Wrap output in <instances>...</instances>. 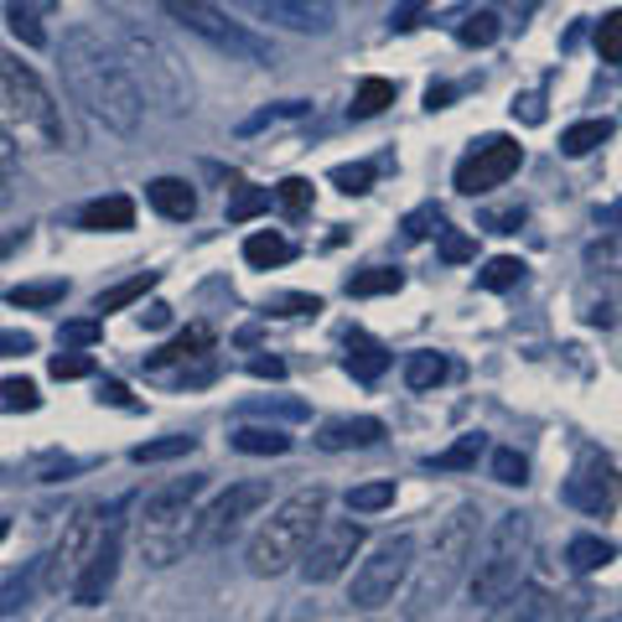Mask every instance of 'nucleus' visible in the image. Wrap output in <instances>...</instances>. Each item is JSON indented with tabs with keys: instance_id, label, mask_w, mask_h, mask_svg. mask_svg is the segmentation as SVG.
I'll return each instance as SVG.
<instances>
[{
	"instance_id": "obj_46",
	"label": "nucleus",
	"mask_w": 622,
	"mask_h": 622,
	"mask_svg": "<svg viewBox=\"0 0 622 622\" xmlns=\"http://www.w3.org/2000/svg\"><path fill=\"white\" fill-rule=\"evenodd\" d=\"M405 234H411V239H431V234H446V213H441L436 203H425V208H415L411 218H405Z\"/></svg>"
},
{
	"instance_id": "obj_62",
	"label": "nucleus",
	"mask_w": 622,
	"mask_h": 622,
	"mask_svg": "<svg viewBox=\"0 0 622 622\" xmlns=\"http://www.w3.org/2000/svg\"><path fill=\"white\" fill-rule=\"evenodd\" d=\"M602 622H618V618H602Z\"/></svg>"
},
{
	"instance_id": "obj_49",
	"label": "nucleus",
	"mask_w": 622,
	"mask_h": 622,
	"mask_svg": "<svg viewBox=\"0 0 622 622\" xmlns=\"http://www.w3.org/2000/svg\"><path fill=\"white\" fill-rule=\"evenodd\" d=\"M477 255V244L467 239V234H441V259H446V265H467V259Z\"/></svg>"
},
{
	"instance_id": "obj_60",
	"label": "nucleus",
	"mask_w": 622,
	"mask_h": 622,
	"mask_svg": "<svg viewBox=\"0 0 622 622\" xmlns=\"http://www.w3.org/2000/svg\"><path fill=\"white\" fill-rule=\"evenodd\" d=\"M105 399H109V405H130V395H125V384H105Z\"/></svg>"
},
{
	"instance_id": "obj_56",
	"label": "nucleus",
	"mask_w": 622,
	"mask_h": 622,
	"mask_svg": "<svg viewBox=\"0 0 622 622\" xmlns=\"http://www.w3.org/2000/svg\"><path fill=\"white\" fill-rule=\"evenodd\" d=\"M0 353H31L27 333H0Z\"/></svg>"
},
{
	"instance_id": "obj_5",
	"label": "nucleus",
	"mask_w": 622,
	"mask_h": 622,
	"mask_svg": "<svg viewBox=\"0 0 622 622\" xmlns=\"http://www.w3.org/2000/svg\"><path fill=\"white\" fill-rule=\"evenodd\" d=\"M208 493V477H171L156 493H146L136 514L140 555L146 565H171L182 555V545H192V524H198V498Z\"/></svg>"
},
{
	"instance_id": "obj_51",
	"label": "nucleus",
	"mask_w": 622,
	"mask_h": 622,
	"mask_svg": "<svg viewBox=\"0 0 622 622\" xmlns=\"http://www.w3.org/2000/svg\"><path fill=\"white\" fill-rule=\"evenodd\" d=\"M275 306H280L275 317H317V312H322V302H317V296H280Z\"/></svg>"
},
{
	"instance_id": "obj_14",
	"label": "nucleus",
	"mask_w": 622,
	"mask_h": 622,
	"mask_svg": "<svg viewBox=\"0 0 622 622\" xmlns=\"http://www.w3.org/2000/svg\"><path fill=\"white\" fill-rule=\"evenodd\" d=\"M618 493H622V477H618V467H612V456L581 452L576 472H571V483H565V498L576 503L581 514L602 519L618 509Z\"/></svg>"
},
{
	"instance_id": "obj_50",
	"label": "nucleus",
	"mask_w": 622,
	"mask_h": 622,
	"mask_svg": "<svg viewBox=\"0 0 622 622\" xmlns=\"http://www.w3.org/2000/svg\"><path fill=\"white\" fill-rule=\"evenodd\" d=\"M99 343V322H62V348H93Z\"/></svg>"
},
{
	"instance_id": "obj_27",
	"label": "nucleus",
	"mask_w": 622,
	"mask_h": 622,
	"mask_svg": "<svg viewBox=\"0 0 622 622\" xmlns=\"http://www.w3.org/2000/svg\"><path fill=\"white\" fill-rule=\"evenodd\" d=\"M483 452H487V441L472 431V436H456L446 452H436L425 467H431V472H467V467H477V456H483Z\"/></svg>"
},
{
	"instance_id": "obj_41",
	"label": "nucleus",
	"mask_w": 622,
	"mask_h": 622,
	"mask_svg": "<svg viewBox=\"0 0 622 622\" xmlns=\"http://www.w3.org/2000/svg\"><path fill=\"white\" fill-rule=\"evenodd\" d=\"M374 177H379V171L368 167V161H353V167H333V187H337V192H348V198L368 192V187H374Z\"/></svg>"
},
{
	"instance_id": "obj_12",
	"label": "nucleus",
	"mask_w": 622,
	"mask_h": 622,
	"mask_svg": "<svg viewBox=\"0 0 622 622\" xmlns=\"http://www.w3.org/2000/svg\"><path fill=\"white\" fill-rule=\"evenodd\" d=\"M99 540H105V519L93 514V509H78L68 519V530H62V545L47 555V592H73V581L93 561Z\"/></svg>"
},
{
	"instance_id": "obj_13",
	"label": "nucleus",
	"mask_w": 622,
	"mask_h": 622,
	"mask_svg": "<svg viewBox=\"0 0 622 622\" xmlns=\"http://www.w3.org/2000/svg\"><path fill=\"white\" fill-rule=\"evenodd\" d=\"M358 550H364V530L348 524V519H327V524L312 534V545H306V555H302V576L317 581V586L322 581H337L353 561H358Z\"/></svg>"
},
{
	"instance_id": "obj_55",
	"label": "nucleus",
	"mask_w": 622,
	"mask_h": 622,
	"mask_svg": "<svg viewBox=\"0 0 622 622\" xmlns=\"http://www.w3.org/2000/svg\"><path fill=\"white\" fill-rule=\"evenodd\" d=\"M255 379H286V364H280V358H255Z\"/></svg>"
},
{
	"instance_id": "obj_33",
	"label": "nucleus",
	"mask_w": 622,
	"mask_h": 622,
	"mask_svg": "<svg viewBox=\"0 0 622 622\" xmlns=\"http://www.w3.org/2000/svg\"><path fill=\"white\" fill-rule=\"evenodd\" d=\"M306 115H312V105H306V99H286V105H270V109H259V115H249V120L239 125V136H259V130H270V125L306 120Z\"/></svg>"
},
{
	"instance_id": "obj_57",
	"label": "nucleus",
	"mask_w": 622,
	"mask_h": 622,
	"mask_svg": "<svg viewBox=\"0 0 622 622\" xmlns=\"http://www.w3.org/2000/svg\"><path fill=\"white\" fill-rule=\"evenodd\" d=\"M514 115H524L530 125H540V120H545V109H540V99H534V93H530V99H519V105H514Z\"/></svg>"
},
{
	"instance_id": "obj_2",
	"label": "nucleus",
	"mask_w": 622,
	"mask_h": 622,
	"mask_svg": "<svg viewBox=\"0 0 622 622\" xmlns=\"http://www.w3.org/2000/svg\"><path fill=\"white\" fill-rule=\"evenodd\" d=\"M477 561V509L462 503L436 524V540L425 550V561L415 565L411 596H405V618L421 622L456 592V581L467 576V565Z\"/></svg>"
},
{
	"instance_id": "obj_1",
	"label": "nucleus",
	"mask_w": 622,
	"mask_h": 622,
	"mask_svg": "<svg viewBox=\"0 0 622 622\" xmlns=\"http://www.w3.org/2000/svg\"><path fill=\"white\" fill-rule=\"evenodd\" d=\"M58 68H62V83L73 93L78 105L89 109L93 120L115 130V136H136L140 120H146V93H140L130 62L115 42H105L93 27H68L58 42Z\"/></svg>"
},
{
	"instance_id": "obj_47",
	"label": "nucleus",
	"mask_w": 622,
	"mask_h": 622,
	"mask_svg": "<svg viewBox=\"0 0 622 622\" xmlns=\"http://www.w3.org/2000/svg\"><path fill=\"white\" fill-rule=\"evenodd\" d=\"M93 374V358L78 348H62L58 358H52V379H89Z\"/></svg>"
},
{
	"instance_id": "obj_58",
	"label": "nucleus",
	"mask_w": 622,
	"mask_h": 622,
	"mask_svg": "<svg viewBox=\"0 0 622 622\" xmlns=\"http://www.w3.org/2000/svg\"><path fill=\"white\" fill-rule=\"evenodd\" d=\"M446 99H452V89H446V83H431V89H425V109H446Z\"/></svg>"
},
{
	"instance_id": "obj_26",
	"label": "nucleus",
	"mask_w": 622,
	"mask_h": 622,
	"mask_svg": "<svg viewBox=\"0 0 622 622\" xmlns=\"http://www.w3.org/2000/svg\"><path fill=\"white\" fill-rule=\"evenodd\" d=\"M290 255H296V249H290V239L270 234V228H259V234H249V239H244V259H249L255 270H275V265H286Z\"/></svg>"
},
{
	"instance_id": "obj_3",
	"label": "nucleus",
	"mask_w": 622,
	"mask_h": 622,
	"mask_svg": "<svg viewBox=\"0 0 622 622\" xmlns=\"http://www.w3.org/2000/svg\"><path fill=\"white\" fill-rule=\"evenodd\" d=\"M327 524V487H296L286 503H275V514L259 524L249 540V571L255 576H280L306 555L312 534Z\"/></svg>"
},
{
	"instance_id": "obj_38",
	"label": "nucleus",
	"mask_w": 622,
	"mask_h": 622,
	"mask_svg": "<svg viewBox=\"0 0 622 622\" xmlns=\"http://www.w3.org/2000/svg\"><path fill=\"white\" fill-rule=\"evenodd\" d=\"M405 286V275L399 270H358L348 275V296H389V290Z\"/></svg>"
},
{
	"instance_id": "obj_31",
	"label": "nucleus",
	"mask_w": 622,
	"mask_h": 622,
	"mask_svg": "<svg viewBox=\"0 0 622 622\" xmlns=\"http://www.w3.org/2000/svg\"><path fill=\"white\" fill-rule=\"evenodd\" d=\"M446 374H452V364H446L441 353H411V358H405V384H411V389H436Z\"/></svg>"
},
{
	"instance_id": "obj_40",
	"label": "nucleus",
	"mask_w": 622,
	"mask_h": 622,
	"mask_svg": "<svg viewBox=\"0 0 622 622\" xmlns=\"http://www.w3.org/2000/svg\"><path fill=\"white\" fill-rule=\"evenodd\" d=\"M395 503V483H364L348 493V509L353 514H384Z\"/></svg>"
},
{
	"instance_id": "obj_8",
	"label": "nucleus",
	"mask_w": 622,
	"mask_h": 622,
	"mask_svg": "<svg viewBox=\"0 0 622 622\" xmlns=\"http://www.w3.org/2000/svg\"><path fill=\"white\" fill-rule=\"evenodd\" d=\"M411 571H415V534H395V540H384V545L374 550L368 561H358V571H353L348 602H353L358 612L389 608Z\"/></svg>"
},
{
	"instance_id": "obj_52",
	"label": "nucleus",
	"mask_w": 622,
	"mask_h": 622,
	"mask_svg": "<svg viewBox=\"0 0 622 622\" xmlns=\"http://www.w3.org/2000/svg\"><path fill=\"white\" fill-rule=\"evenodd\" d=\"M421 11H425V0H405L395 16H389V27L395 31H411V27H421Z\"/></svg>"
},
{
	"instance_id": "obj_25",
	"label": "nucleus",
	"mask_w": 622,
	"mask_h": 622,
	"mask_svg": "<svg viewBox=\"0 0 622 622\" xmlns=\"http://www.w3.org/2000/svg\"><path fill=\"white\" fill-rule=\"evenodd\" d=\"M565 561H571V571L592 576V571H608V565L618 561V550H612L608 540H596V534H576L571 550H565Z\"/></svg>"
},
{
	"instance_id": "obj_39",
	"label": "nucleus",
	"mask_w": 622,
	"mask_h": 622,
	"mask_svg": "<svg viewBox=\"0 0 622 622\" xmlns=\"http://www.w3.org/2000/svg\"><path fill=\"white\" fill-rule=\"evenodd\" d=\"M456 42H462V47H493V42H498V16H493V11L467 16V21L456 27Z\"/></svg>"
},
{
	"instance_id": "obj_54",
	"label": "nucleus",
	"mask_w": 622,
	"mask_h": 622,
	"mask_svg": "<svg viewBox=\"0 0 622 622\" xmlns=\"http://www.w3.org/2000/svg\"><path fill=\"white\" fill-rule=\"evenodd\" d=\"M167 322H171V306H167V302L140 306V327H167Z\"/></svg>"
},
{
	"instance_id": "obj_23",
	"label": "nucleus",
	"mask_w": 622,
	"mask_h": 622,
	"mask_svg": "<svg viewBox=\"0 0 622 622\" xmlns=\"http://www.w3.org/2000/svg\"><path fill=\"white\" fill-rule=\"evenodd\" d=\"M389 368V353L374 343V337H364V333H353L348 337V374L353 379H364V384H374Z\"/></svg>"
},
{
	"instance_id": "obj_17",
	"label": "nucleus",
	"mask_w": 622,
	"mask_h": 622,
	"mask_svg": "<svg viewBox=\"0 0 622 622\" xmlns=\"http://www.w3.org/2000/svg\"><path fill=\"white\" fill-rule=\"evenodd\" d=\"M384 441V421L374 415H343V421H327L317 431L322 452H358V446H379Z\"/></svg>"
},
{
	"instance_id": "obj_21",
	"label": "nucleus",
	"mask_w": 622,
	"mask_h": 622,
	"mask_svg": "<svg viewBox=\"0 0 622 622\" xmlns=\"http://www.w3.org/2000/svg\"><path fill=\"white\" fill-rule=\"evenodd\" d=\"M47 11H52V0H11V6H6V27H11L16 42L47 47V27H42Z\"/></svg>"
},
{
	"instance_id": "obj_29",
	"label": "nucleus",
	"mask_w": 622,
	"mask_h": 622,
	"mask_svg": "<svg viewBox=\"0 0 622 622\" xmlns=\"http://www.w3.org/2000/svg\"><path fill=\"white\" fill-rule=\"evenodd\" d=\"M156 286V270H146V275H136V280H120V286H109V290H99L93 296V312L99 317H109V312H120V306H136V302H146V290Z\"/></svg>"
},
{
	"instance_id": "obj_30",
	"label": "nucleus",
	"mask_w": 622,
	"mask_h": 622,
	"mask_svg": "<svg viewBox=\"0 0 622 622\" xmlns=\"http://www.w3.org/2000/svg\"><path fill=\"white\" fill-rule=\"evenodd\" d=\"M602 140H612V120H581L561 136V151L565 156H592Z\"/></svg>"
},
{
	"instance_id": "obj_42",
	"label": "nucleus",
	"mask_w": 622,
	"mask_h": 622,
	"mask_svg": "<svg viewBox=\"0 0 622 622\" xmlns=\"http://www.w3.org/2000/svg\"><path fill=\"white\" fill-rule=\"evenodd\" d=\"M275 203H280L290 218H302V213H312V182H306V177H286V182L275 187Z\"/></svg>"
},
{
	"instance_id": "obj_20",
	"label": "nucleus",
	"mask_w": 622,
	"mask_h": 622,
	"mask_svg": "<svg viewBox=\"0 0 622 622\" xmlns=\"http://www.w3.org/2000/svg\"><path fill=\"white\" fill-rule=\"evenodd\" d=\"M545 608H550V592L519 586V592H509L503 602H493L483 622H545Z\"/></svg>"
},
{
	"instance_id": "obj_22",
	"label": "nucleus",
	"mask_w": 622,
	"mask_h": 622,
	"mask_svg": "<svg viewBox=\"0 0 622 622\" xmlns=\"http://www.w3.org/2000/svg\"><path fill=\"white\" fill-rule=\"evenodd\" d=\"M234 452H244V456H286L290 436L280 431V425H239V431H234Z\"/></svg>"
},
{
	"instance_id": "obj_36",
	"label": "nucleus",
	"mask_w": 622,
	"mask_h": 622,
	"mask_svg": "<svg viewBox=\"0 0 622 622\" xmlns=\"http://www.w3.org/2000/svg\"><path fill=\"white\" fill-rule=\"evenodd\" d=\"M493 477H498L503 487H524L530 483V456L519 452V446H498V452H493Z\"/></svg>"
},
{
	"instance_id": "obj_4",
	"label": "nucleus",
	"mask_w": 622,
	"mask_h": 622,
	"mask_svg": "<svg viewBox=\"0 0 622 622\" xmlns=\"http://www.w3.org/2000/svg\"><path fill=\"white\" fill-rule=\"evenodd\" d=\"M0 130L11 140H27L37 151H58L62 146V115L52 93L16 52H0Z\"/></svg>"
},
{
	"instance_id": "obj_24",
	"label": "nucleus",
	"mask_w": 622,
	"mask_h": 622,
	"mask_svg": "<svg viewBox=\"0 0 622 622\" xmlns=\"http://www.w3.org/2000/svg\"><path fill=\"white\" fill-rule=\"evenodd\" d=\"M208 348H213V333L208 327H192V333H182L177 337V343H167V348L161 353H151V358H146V368H167V364H187V358H208Z\"/></svg>"
},
{
	"instance_id": "obj_34",
	"label": "nucleus",
	"mask_w": 622,
	"mask_h": 622,
	"mask_svg": "<svg viewBox=\"0 0 622 622\" xmlns=\"http://www.w3.org/2000/svg\"><path fill=\"white\" fill-rule=\"evenodd\" d=\"M62 296H68L62 280H31V286L11 290V306H21V312H42V306H58Z\"/></svg>"
},
{
	"instance_id": "obj_18",
	"label": "nucleus",
	"mask_w": 622,
	"mask_h": 622,
	"mask_svg": "<svg viewBox=\"0 0 622 622\" xmlns=\"http://www.w3.org/2000/svg\"><path fill=\"white\" fill-rule=\"evenodd\" d=\"M146 203H151L161 218H171V224H187V218L198 213V192H192L182 177H156V182L146 187Z\"/></svg>"
},
{
	"instance_id": "obj_32",
	"label": "nucleus",
	"mask_w": 622,
	"mask_h": 622,
	"mask_svg": "<svg viewBox=\"0 0 622 622\" xmlns=\"http://www.w3.org/2000/svg\"><path fill=\"white\" fill-rule=\"evenodd\" d=\"M389 105H395V83H389V78H364V83H358V93H353V115H358V120L384 115Z\"/></svg>"
},
{
	"instance_id": "obj_44",
	"label": "nucleus",
	"mask_w": 622,
	"mask_h": 622,
	"mask_svg": "<svg viewBox=\"0 0 622 622\" xmlns=\"http://www.w3.org/2000/svg\"><path fill=\"white\" fill-rule=\"evenodd\" d=\"M42 395H37V384L31 379H6L0 384V411H37Z\"/></svg>"
},
{
	"instance_id": "obj_15",
	"label": "nucleus",
	"mask_w": 622,
	"mask_h": 622,
	"mask_svg": "<svg viewBox=\"0 0 622 622\" xmlns=\"http://www.w3.org/2000/svg\"><path fill=\"white\" fill-rule=\"evenodd\" d=\"M120 545H125V519H120V509H115V514H105V540L93 550V561L83 565V576H78L73 592H68L78 608H99L109 596V586L120 576Z\"/></svg>"
},
{
	"instance_id": "obj_16",
	"label": "nucleus",
	"mask_w": 622,
	"mask_h": 622,
	"mask_svg": "<svg viewBox=\"0 0 622 622\" xmlns=\"http://www.w3.org/2000/svg\"><path fill=\"white\" fill-rule=\"evenodd\" d=\"M244 16L255 21H270V27L286 31H306V37H327L337 27L333 0H234Z\"/></svg>"
},
{
	"instance_id": "obj_7",
	"label": "nucleus",
	"mask_w": 622,
	"mask_h": 622,
	"mask_svg": "<svg viewBox=\"0 0 622 622\" xmlns=\"http://www.w3.org/2000/svg\"><path fill=\"white\" fill-rule=\"evenodd\" d=\"M167 21H177L182 31H192L198 42H208L213 52H224V58H239V62H270V42L249 31L244 21L218 6V0H156Z\"/></svg>"
},
{
	"instance_id": "obj_59",
	"label": "nucleus",
	"mask_w": 622,
	"mask_h": 622,
	"mask_svg": "<svg viewBox=\"0 0 622 622\" xmlns=\"http://www.w3.org/2000/svg\"><path fill=\"white\" fill-rule=\"evenodd\" d=\"M503 6H509V11L524 21V16H534V6H540V0H503Z\"/></svg>"
},
{
	"instance_id": "obj_61",
	"label": "nucleus",
	"mask_w": 622,
	"mask_h": 622,
	"mask_svg": "<svg viewBox=\"0 0 622 622\" xmlns=\"http://www.w3.org/2000/svg\"><path fill=\"white\" fill-rule=\"evenodd\" d=\"M0 540H6V524H0Z\"/></svg>"
},
{
	"instance_id": "obj_11",
	"label": "nucleus",
	"mask_w": 622,
	"mask_h": 622,
	"mask_svg": "<svg viewBox=\"0 0 622 622\" xmlns=\"http://www.w3.org/2000/svg\"><path fill=\"white\" fill-rule=\"evenodd\" d=\"M519 167H524V146H519L514 136H487L456 161V192L483 198V192H493V187L509 182Z\"/></svg>"
},
{
	"instance_id": "obj_6",
	"label": "nucleus",
	"mask_w": 622,
	"mask_h": 622,
	"mask_svg": "<svg viewBox=\"0 0 622 622\" xmlns=\"http://www.w3.org/2000/svg\"><path fill=\"white\" fill-rule=\"evenodd\" d=\"M524 561H530V519L524 514H503L487 534L483 555L472 565V602L477 608H493L509 592L524 586Z\"/></svg>"
},
{
	"instance_id": "obj_9",
	"label": "nucleus",
	"mask_w": 622,
	"mask_h": 622,
	"mask_svg": "<svg viewBox=\"0 0 622 622\" xmlns=\"http://www.w3.org/2000/svg\"><path fill=\"white\" fill-rule=\"evenodd\" d=\"M120 52H125V62H130V73H136L140 93H146V105H161L167 115H182V109L192 105V89L182 83L177 62L161 52V42L140 37V31H120Z\"/></svg>"
},
{
	"instance_id": "obj_37",
	"label": "nucleus",
	"mask_w": 622,
	"mask_h": 622,
	"mask_svg": "<svg viewBox=\"0 0 622 622\" xmlns=\"http://www.w3.org/2000/svg\"><path fill=\"white\" fill-rule=\"evenodd\" d=\"M192 446H198V436H161V441L136 446V452H130V462H140V467H146V462H171V456H187Z\"/></svg>"
},
{
	"instance_id": "obj_48",
	"label": "nucleus",
	"mask_w": 622,
	"mask_h": 622,
	"mask_svg": "<svg viewBox=\"0 0 622 622\" xmlns=\"http://www.w3.org/2000/svg\"><path fill=\"white\" fill-rule=\"evenodd\" d=\"M11 187H16V140L0 130V208L11 203Z\"/></svg>"
},
{
	"instance_id": "obj_28",
	"label": "nucleus",
	"mask_w": 622,
	"mask_h": 622,
	"mask_svg": "<svg viewBox=\"0 0 622 622\" xmlns=\"http://www.w3.org/2000/svg\"><path fill=\"white\" fill-rule=\"evenodd\" d=\"M586 270H592V280H612L622 290V234H608L586 249Z\"/></svg>"
},
{
	"instance_id": "obj_19",
	"label": "nucleus",
	"mask_w": 622,
	"mask_h": 622,
	"mask_svg": "<svg viewBox=\"0 0 622 622\" xmlns=\"http://www.w3.org/2000/svg\"><path fill=\"white\" fill-rule=\"evenodd\" d=\"M78 224L89 228V234H125V228H136V203L120 198V192L115 198H99L78 213Z\"/></svg>"
},
{
	"instance_id": "obj_43",
	"label": "nucleus",
	"mask_w": 622,
	"mask_h": 622,
	"mask_svg": "<svg viewBox=\"0 0 622 622\" xmlns=\"http://www.w3.org/2000/svg\"><path fill=\"white\" fill-rule=\"evenodd\" d=\"M596 52H602V62H622V11L596 21Z\"/></svg>"
},
{
	"instance_id": "obj_45",
	"label": "nucleus",
	"mask_w": 622,
	"mask_h": 622,
	"mask_svg": "<svg viewBox=\"0 0 622 622\" xmlns=\"http://www.w3.org/2000/svg\"><path fill=\"white\" fill-rule=\"evenodd\" d=\"M265 208H270V192H265V187H244L239 198L228 203V224H249V218H259Z\"/></svg>"
},
{
	"instance_id": "obj_35",
	"label": "nucleus",
	"mask_w": 622,
	"mask_h": 622,
	"mask_svg": "<svg viewBox=\"0 0 622 622\" xmlns=\"http://www.w3.org/2000/svg\"><path fill=\"white\" fill-rule=\"evenodd\" d=\"M519 280H524V259H514V255L487 259L483 270H477V286L483 290H509V286H519Z\"/></svg>"
},
{
	"instance_id": "obj_10",
	"label": "nucleus",
	"mask_w": 622,
	"mask_h": 622,
	"mask_svg": "<svg viewBox=\"0 0 622 622\" xmlns=\"http://www.w3.org/2000/svg\"><path fill=\"white\" fill-rule=\"evenodd\" d=\"M265 503H270V483H259V477H249V483H228L224 493L198 514V524H192V550L228 545V540L244 530V519H255Z\"/></svg>"
},
{
	"instance_id": "obj_53",
	"label": "nucleus",
	"mask_w": 622,
	"mask_h": 622,
	"mask_svg": "<svg viewBox=\"0 0 622 622\" xmlns=\"http://www.w3.org/2000/svg\"><path fill=\"white\" fill-rule=\"evenodd\" d=\"M519 224H524V208H509V213H493V218H487V228H493V234H514Z\"/></svg>"
}]
</instances>
